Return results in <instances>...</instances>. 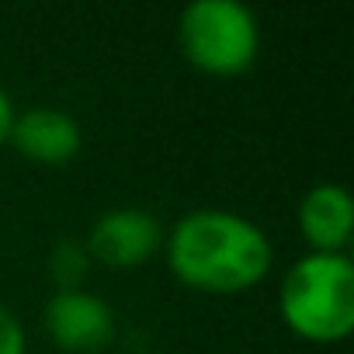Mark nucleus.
I'll return each instance as SVG.
<instances>
[{
	"label": "nucleus",
	"instance_id": "obj_1",
	"mask_svg": "<svg viewBox=\"0 0 354 354\" xmlns=\"http://www.w3.org/2000/svg\"><path fill=\"white\" fill-rule=\"evenodd\" d=\"M163 257L185 288L236 295L257 288L274 264L271 236L230 209H195L163 233Z\"/></svg>",
	"mask_w": 354,
	"mask_h": 354
},
{
	"label": "nucleus",
	"instance_id": "obj_2",
	"mask_svg": "<svg viewBox=\"0 0 354 354\" xmlns=\"http://www.w3.org/2000/svg\"><path fill=\"white\" fill-rule=\"evenodd\" d=\"M281 323L306 344H344L354 330V264L347 254H302L278 285Z\"/></svg>",
	"mask_w": 354,
	"mask_h": 354
},
{
	"label": "nucleus",
	"instance_id": "obj_3",
	"mask_svg": "<svg viewBox=\"0 0 354 354\" xmlns=\"http://www.w3.org/2000/svg\"><path fill=\"white\" fill-rule=\"evenodd\" d=\"M177 46L209 77H240L257 63L261 25L236 0H195L177 18Z\"/></svg>",
	"mask_w": 354,
	"mask_h": 354
},
{
	"label": "nucleus",
	"instance_id": "obj_4",
	"mask_svg": "<svg viewBox=\"0 0 354 354\" xmlns=\"http://www.w3.org/2000/svg\"><path fill=\"white\" fill-rule=\"evenodd\" d=\"M84 250L91 264H104L115 271L139 268L149 257H156V250H163V226L153 212L136 205L108 209L94 219Z\"/></svg>",
	"mask_w": 354,
	"mask_h": 354
},
{
	"label": "nucleus",
	"instance_id": "obj_5",
	"mask_svg": "<svg viewBox=\"0 0 354 354\" xmlns=\"http://www.w3.org/2000/svg\"><path fill=\"white\" fill-rule=\"evenodd\" d=\"M42 330L59 351L97 354L115 340V313L108 299L91 288L53 292L42 309Z\"/></svg>",
	"mask_w": 354,
	"mask_h": 354
},
{
	"label": "nucleus",
	"instance_id": "obj_6",
	"mask_svg": "<svg viewBox=\"0 0 354 354\" xmlns=\"http://www.w3.org/2000/svg\"><path fill=\"white\" fill-rule=\"evenodd\" d=\"M8 146H15L25 160L42 163V167H63L70 163L80 146H84V129L80 122L63 111V108H49V104H32L25 111L15 115L11 122V136Z\"/></svg>",
	"mask_w": 354,
	"mask_h": 354
},
{
	"label": "nucleus",
	"instance_id": "obj_7",
	"mask_svg": "<svg viewBox=\"0 0 354 354\" xmlns=\"http://www.w3.org/2000/svg\"><path fill=\"white\" fill-rule=\"evenodd\" d=\"M295 226L309 254H347L354 240V202L337 181L313 185L295 209Z\"/></svg>",
	"mask_w": 354,
	"mask_h": 354
},
{
	"label": "nucleus",
	"instance_id": "obj_8",
	"mask_svg": "<svg viewBox=\"0 0 354 354\" xmlns=\"http://www.w3.org/2000/svg\"><path fill=\"white\" fill-rule=\"evenodd\" d=\"M87 268H91V257H87L84 243H77V240H63V243H56V250L49 254V278L56 281V292L84 288Z\"/></svg>",
	"mask_w": 354,
	"mask_h": 354
},
{
	"label": "nucleus",
	"instance_id": "obj_9",
	"mask_svg": "<svg viewBox=\"0 0 354 354\" xmlns=\"http://www.w3.org/2000/svg\"><path fill=\"white\" fill-rule=\"evenodd\" d=\"M0 354H28V333L15 309L0 302Z\"/></svg>",
	"mask_w": 354,
	"mask_h": 354
},
{
	"label": "nucleus",
	"instance_id": "obj_10",
	"mask_svg": "<svg viewBox=\"0 0 354 354\" xmlns=\"http://www.w3.org/2000/svg\"><path fill=\"white\" fill-rule=\"evenodd\" d=\"M15 115H18V108H15L11 94L0 87V149L8 146V136H11V122H15Z\"/></svg>",
	"mask_w": 354,
	"mask_h": 354
},
{
	"label": "nucleus",
	"instance_id": "obj_11",
	"mask_svg": "<svg viewBox=\"0 0 354 354\" xmlns=\"http://www.w3.org/2000/svg\"><path fill=\"white\" fill-rule=\"evenodd\" d=\"M132 354H146V351H132Z\"/></svg>",
	"mask_w": 354,
	"mask_h": 354
}]
</instances>
